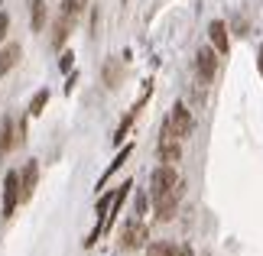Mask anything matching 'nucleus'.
Returning <instances> with one entry per match:
<instances>
[{
  "label": "nucleus",
  "instance_id": "nucleus-1",
  "mask_svg": "<svg viewBox=\"0 0 263 256\" xmlns=\"http://www.w3.org/2000/svg\"><path fill=\"white\" fill-rule=\"evenodd\" d=\"M192 127H195V120H192V114H189V107L185 104H176L173 110H169V117H166V124H163V133L166 136H173V140H185L189 133H192Z\"/></svg>",
  "mask_w": 263,
  "mask_h": 256
},
{
  "label": "nucleus",
  "instance_id": "nucleus-2",
  "mask_svg": "<svg viewBox=\"0 0 263 256\" xmlns=\"http://www.w3.org/2000/svg\"><path fill=\"white\" fill-rule=\"evenodd\" d=\"M182 185V179H179V172H176V166H159L153 175H149V194H163V191H173V188H179Z\"/></svg>",
  "mask_w": 263,
  "mask_h": 256
},
{
  "label": "nucleus",
  "instance_id": "nucleus-3",
  "mask_svg": "<svg viewBox=\"0 0 263 256\" xmlns=\"http://www.w3.org/2000/svg\"><path fill=\"white\" fill-rule=\"evenodd\" d=\"M179 198H182V185L173 188V191H163L153 198V208H156V218L159 221H173L176 211H179Z\"/></svg>",
  "mask_w": 263,
  "mask_h": 256
},
{
  "label": "nucleus",
  "instance_id": "nucleus-4",
  "mask_svg": "<svg viewBox=\"0 0 263 256\" xmlns=\"http://www.w3.org/2000/svg\"><path fill=\"white\" fill-rule=\"evenodd\" d=\"M146 237H149L146 224L143 221H130L127 227L120 230V247H124V250H140L146 243Z\"/></svg>",
  "mask_w": 263,
  "mask_h": 256
},
{
  "label": "nucleus",
  "instance_id": "nucleus-5",
  "mask_svg": "<svg viewBox=\"0 0 263 256\" xmlns=\"http://www.w3.org/2000/svg\"><path fill=\"white\" fill-rule=\"evenodd\" d=\"M16 204H20V172H7V179H4V214L7 218L16 211Z\"/></svg>",
  "mask_w": 263,
  "mask_h": 256
},
{
  "label": "nucleus",
  "instance_id": "nucleus-6",
  "mask_svg": "<svg viewBox=\"0 0 263 256\" xmlns=\"http://www.w3.org/2000/svg\"><path fill=\"white\" fill-rule=\"evenodd\" d=\"M36 182H39V166H36V162H26L23 172H20V201H29V198H33Z\"/></svg>",
  "mask_w": 263,
  "mask_h": 256
},
{
  "label": "nucleus",
  "instance_id": "nucleus-7",
  "mask_svg": "<svg viewBox=\"0 0 263 256\" xmlns=\"http://www.w3.org/2000/svg\"><path fill=\"white\" fill-rule=\"evenodd\" d=\"M195 68H198V75L211 81L218 75V52L215 49H198V55H195Z\"/></svg>",
  "mask_w": 263,
  "mask_h": 256
},
{
  "label": "nucleus",
  "instance_id": "nucleus-8",
  "mask_svg": "<svg viewBox=\"0 0 263 256\" xmlns=\"http://www.w3.org/2000/svg\"><path fill=\"white\" fill-rule=\"evenodd\" d=\"M208 36H211V49H215L218 55H228V49H231V39H228V26L221 23V19H215V23L208 26Z\"/></svg>",
  "mask_w": 263,
  "mask_h": 256
},
{
  "label": "nucleus",
  "instance_id": "nucleus-9",
  "mask_svg": "<svg viewBox=\"0 0 263 256\" xmlns=\"http://www.w3.org/2000/svg\"><path fill=\"white\" fill-rule=\"evenodd\" d=\"M182 159V146H179V140L173 136H159V162H166V166H176V162Z\"/></svg>",
  "mask_w": 263,
  "mask_h": 256
},
{
  "label": "nucleus",
  "instance_id": "nucleus-10",
  "mask_svg": "<svg viewBox=\"0 0 263 256\" xmlns=\"http://www.w3.org/2000/svg\"><path fill=\"white\" fill-rule=\"evenodd\" d=\"M20 55H23V49H20V43H7L4 49H0V78L7 75L10 68H13L20 62Z\"/></svg>",
  "mask_w": 263,
  "mask_h": 256
},
{
  "label": "nucleus",
  "instance_id": "nucleus-11",
  "mask_svg": "<svg viewBox=\"0 0 263 256\" xmlns=\"http://www.w3.org/2000/svg\"><path fill=\"white\" fill-rule=\"evenodd\" d=\"M29 23H33V33L46 26V0H33V7H29Z\"/></svg>",
  "mask_w": 263,
  "mask_h": 256
},
{
  "label": "nucleus",
  "instance_id": "nucleus-12",
  "mask_svg": "<svg viewBox=\"0 0 263 256\" xmlns=\"http://www.w3.org/2000/svg\"><path fill=\"white\" fill-rule=\"evenodd\" d=\"M130 152H134V146H124V149L117 152V156H114V162H110V166H107V172H104V175H101V182H98V185H104V182H107L110 175H114V172H117L120 166H124V162L130 159Z\"/></svg>",
  "mask_w": 263,
  "mask_h": 256
},
{
  "label": "nucleus",
  "instance_id": "nucleus-13",
  "mask_svg": "<svg viewBox=\"0 0 263 256\" xmlns=\"http://www.w3.org/2000/svg\"><path fill=\"white\" fill-rule=\"evenodd\" d=\"M68 29H72V19L59 16V23H55V36H52V46H55V49H62V46H65V39H68Z\"/></svg>",
  "mask_w": 263,
  "mask_h": 256
},
{
  "label": "nucleus",
  "instance_id": "nucleus-14",
  "mask_svg": "<svg viewBox=\"0 0 263 256\" xmlns=\"http://www.w3.org/2000/svg\"><path fill=\"white\" fill-rule=\"evenodd\" d=\"M10 149H13V124L4 120V130H0V156L10 152Z\"/></svg>",
  "mask_w": 263,
  "mask_h": 256
},
{
  "label": "nucleus",
  "instance_id": "nucleus-15",
  "mask_svg": "<svg viewBox=\"0 0 263 256\" xmlns=\"http://www.w3.org/2000/svg\"><path fill=\"white\" fill-rule=\"evenodd\" d=\"M173 243H166V240H159V243H149L146 247V256H173Z\"/></svg>",
  "mask_w": 263,
  "mask_h": 256
},
{
  "label": "nucleus",
  "instance_id": "nucleus-16",
  "mask_svg": "<svg viewBox=\"0 0 263 256\" xmlns=\"http://www.w3.org/2000/svg\"><path fill=\"white\" fill-rule=\"evenodd\" d=\"M78 13H82V0H62V16L65 19H72V23H75Z\"/></svg>",
  "mask_w": 263,
  "mask_h": 256
},
{
  "label": "nucleus",
  "instance_id": "nucleus-17",
  "mask_svg": "<svg viewBox=\"0 0 263 256\" xmlns=\"http://www.w3.org/2000/svg\"><path fill=\"white\" fill-rule=\"evenodd\" d=\"M46 104H49V91H39V94L29 101V114H33V117H36V114H43V107H46Z\"/></svg>",
  "mask_w": 263,
  "mask_h": 256
},
{
  "label": "nucleus",
  "instance_id": "nucleus-18",
  "mask_svg": "<svg viewBox=\"0 0 263 256\" xmlns=\"http://www.w3.org/2000/svg\"><path fill=\"white\" fill-rule=\"evenodd\" d=\"M7 29H10V13L0 10V39H7Z\"/></svg>",
  "mask_w": 263,
  "mask_h": 256
},
{
  "label": "nucleus",
  "instance_id": "nucleus-19",
  "mask_svg": "<svg viewBox=\"0 0 263 256\" xmlns=\"http://www.w3.org/2000/svg\"><path fill=\"white\" fill-rule=\"evenodd\" d=\"M72 58H75L72 52H65V55H62V62H59V65H62V71H68V68H72Z\"/></svg>",
  "mask_w": 263,
  "mask_h": 256
},
{
  "label": "nucleus",
  "instance_id": "nucleus-20",
  "mask_svg": "<svg viewBox=\"0 0 263 256\" xmlns=\"http://www.w3.org/2000/svg\"><path fill=\"white\" fill-rule=\"evenodd\" d=\"M173 256H195V253H192V247H176Z\"/></svg>",
  "mask_w": 263,
  "mask_h": 256
},
{
  "label": "nucleus",
  "instance_id": "nucleus-21",
  "mask_svg": "<svg viewBox=\"0 0 263 256\" xmlns=\"http://www.w3.org/2000/svg\"><path fill=\"white\" fill-rule=\"evenodd\" d=\"M257 68H260V75H263V52H260V58H257Z\"/></svg>",
  "mask_w": 263,
  "mask_h": 256
},
{
  "label": "nucleus",
  "instance_id": "nucleus-22",
  "mask_svg": "<svg viewBox=\"0 0 263 256\" xmlns=\"http://www.w3.org/2000/svg\"><path fill=\"white\" fill-rule=\"evenodd\" d=\"M82 4H85V0H82Z\"/></svg>",
  "mask_w": 263,
  "mask_h": 256
}]
</instances>
